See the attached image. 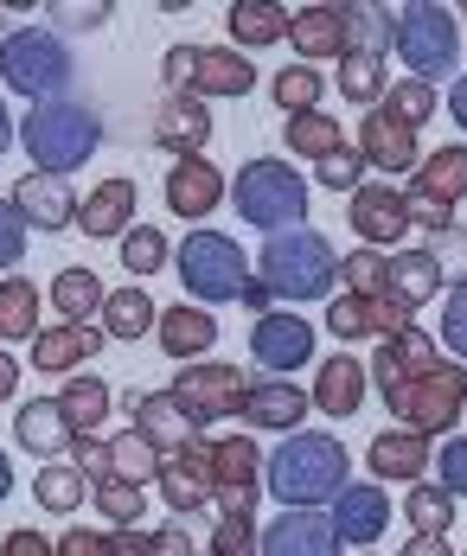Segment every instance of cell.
Here are the masks:
<instances>
[{
	"label": "cell",
	"instance_id": "obj_24",
	"mask_svg": "<svg viewBox=\"0 0 467 556\" xmlns=\"http://www.w3.org/2000/svg\"><path fill=\"white\" fill-rule=\"evenodd\" d=\"M154 141L174 148L179 161H192V154L212 141V110H205L199 97H167L161 115H154Z\"/></svg>",
	"mask_w": 467,
	"mask_h": 556
},
{
	"label": "cell",
	"instance_id": "obj_46",
	"mask_svg": "<svg viewBox=\"0 0 467 556\" xmlns=\"http://www.w3.org/2000/svg\"><path fill=\"white\" fill-rule=\"evenodd\" d=\"M384 115H397L404 128H422L429 115L442 110V97H436V84H416V77H404V84H391L384 90V103H378Z\"/></svg>",
	"mask_w": 467,
	"mask_h": 556
},
{
	"label": "cell",
	"instance_id": "obj_18",
	"mask_svg": "<svg viewBox=\"0 0 467 556\" xmlns=\"http://www.w3.org/2000/svg\"><path fill=\"white\" fill-rule=\"evenodd\" d=\"M263 556H340V538L320 505H289L263 525Z\"/></svg>",
	"mask_w": 467,
	"mask_h": 556
},
{
	"label": "cell",
	"instance_id": "obj_58",
	"mask_svg": "<svg viewBox=\"0 0 467 556\" xmlns=\"http://www.w3.org/2000/svg\"><path fill=\"white\" fill-rule=\"evenodd\" d=\"M0 556H59V544H46L39 531H7L0 538Z\"/></svg>",
	"mask_w": 467,
	"mask_h": 556
},
{
	"label": "cell",
	"instance_id": "obj_61",
	"mask_svg": "<svg viewBox=\"0 0 467 556\" xmlns=\"http://www.w3.org/2000/svg\"><path fill=\"white\" fill-rule=\"evenodd\" d=\"M13 384H20V358H13V352H0V403L13 396Z\"/></svg>",
	"mask_w": 467,
	"mask_h": 556
},
{
	"label": "cell",
	"instance_id": "obj_4",
	"mask_svg": "<svg viewBox=\"0 0 467 556\" xmlns=\"http://www.w3.org/2000/svg\"><path fill=\"white\" fill-rule=\"evenodd\" d=\"M269 493L282 505H327L340 486H346V447L333 435H301L294 429L289 442L269 454Z\"/></svg>",
	"mask_w": 467,
	"mask_h": 556
},
{
	"label": "cell",
	"instance_id": "obj_29",
	"mask_svg": "<svg viewBox=\"0 0 467 556\" xmlns=\"http://www.w3.org/2000/svg\"><path fill=\"white\" fill-rule=\"evenodd\" d=\"M429 454H436V447H429V435L384 429V435L371 442V454H365V460H371V473H378V480H404V486H416V480H422V467H429Z\"/></svg>",
	"mask_w": 467,
	"mask_h": 556
},
{
	"label": "cell",
	"instance_id": "obj_64",
	"mask_svg": "<svg viewBox=\"0 0 467 556\" xmlns=\"http://www.w3.org/2000/svg\"><path fill=\"white\" fill-rule=\"evenodd\" d=\"M7 493H13V460L0 454V505H7Z\"/></svg>",
	"mask_w": 467,
	"mask_h": 556
},
{
	"label": "cell",
	"instance_id": "obj_44",
	"mask_svg": "<svg viewBox=\"0 0 467 556\" xmlns=\"http://www.w3.org/2000/svg\"><path fill=\"white\" fill-rule=\"evenodd\" d=\"M346 52H358V58L391 52V13L384 7H346Z\"/></svg>",
	"mask_w": 467,
	"mask_h": 556
},
{
	"label": "cell",
	"instance_id": "obj_7",
	"mask_svg": "<svg viewBox=\"0 0 467 556\" xmlns=\"http://www.w3.org/2000/svg\"><path fill=\"white\" fill-rule=\"evenodd\" d=\"M161 77H167V90L174 97H250L256 90V64L231 46H174V52L161 58Z\"/></svg>",
	"mask_w": 467,
	"mask_h": 556
},
{
	"label": "cell",
	"instance_id": "obj_42",
	"mask_svg": "<svg viewBox=\"0 0 467 556\" xmlns=\"http://www.w3.org/2000/svg\"><path fill=\"white\" fill-rule=\"evenodd\" d=\"M384 58H358V52H346L340 58V97H352L358 110H378L384 103Z\"/></svg>",
	"mask_w": 467,
	"mask_h": 556
},
{
	"label": "cell",
	"instance_id": "obj_34",
	"mask_svg": "<svg viewBox=\"0 0 467 556\" xmlns=\"http://www.w3.org/2000/svg\"><path fill=\"white\" fill-rule=\"evenodd\" d=\"M231 39L237 46H289V13L276 0H237L231 7Z\"/></svg>",
	"mask_w": 467,
	"mask_h": 556
},
{
	"label": "cell",
	"instance_id": "obj_13",
	"mask_svg": "<svg viewBox=\"0 0 467 556\" xmlns=\"http://www.w3.org/2000/svg\"><path fill=\"white\" fill-rule=\"evenodd\" d=\"M416 327V307L397 301V294H340L333 307H327V333L333 339H397Z\"/></svg>",
	"mask_w": 467,
	"mask_h": 556
},
{
	"label": "cell",
	"instance_id": "obj_33",
	"mask_svg": "<svg viewBox=\"0 0 467 556\" xmlns=\"http://www.w3.org/2000/svg\"><path fill=\"white\" fill-rule=\"evenodd\" d=\"M154 301L141 294V288H116V294H103V314H97V327L103 339H148L154 333Z\"/></svg>",
	"mask_w": 467,
	"mask_h": 556
},
{
	"label": "cell",
	"instance_id": "obj_53",
	"mask_svg": "<svg viewBox=\"0 0 467 556\" xmlns=\"http://www.w3.org/2000/svg\"><path fill=\"white\" fill-rule=\"evenodd\" d=\"M429 243H436L429 256H436L442 281H449V269H455V276L467 281V230H462V224H449V230H442V237H429Z\"/></svg>",
	"mask_w": 467,
	"mask_h": 556
},
{
	"label": "cell",
	"instance_id": "obj_12",
	"mask_svg": "<svg viewBox=\"0 0 467 556\" xmlns=\"http://www.w3.org/2000/svg\"><path fill=\"white\" fill-rule=\"evenodd\" d=\"M205 473H212V500L218 511H256V486H263V454L250 435H225L205 447Z\"/></svg>",
	"mask_w": 467,
	"mask_h": 556
},
{
	"label": "cell",
	"instance_id": "obj_2",
	"mask_svg": "<svg viewBox=\"0 0 467 556\" xmlns=\"http://www.w3.org/2000/svg\"><path fill=\"white\" fill-rule=\"evenodd\" d=\"M20 148L39 161V173H71L84 167L97 148H103V115L77 97H52V103H33V115L20 122Z\"/></svg>",
	"mask_w": 467,
	"mask_h": 556
},
{
	"label": "cell",
	"instance_id": "obj_51",
	"mask_svg": "<svg viewBox=\"0 0 467 556\" xmlns=\"http://www.w3.org/2000/svg\"><path fill=\"white\" fill-rule=\"evenodd\" d=\"M320 186H340V192H358V173H365V154L358 148H333L327 161H314Z\"/></svg>",
	"mask_w": 467,
	"mask_h": 556
},
{
	"label": "cell",
	"instance_id": "obj_14",
	"mask_svg": "<svg viewBox=\"0 0 467 556\" xmlns=\"http://www.w3.org/2000/svg\"><path fill=\"white\" fill-rule=\"evenodd\" d=\"M250 352H256L263 378H289L301 365H314V327L301 314H263L250 327Z\"/></svg>",
	"mask_w": 467,
	"mask_h": 556
},
{
	"label": "cell",
	"instance_id": "obj_1",
	"mask_svg": "<svg viewBox=\"0 0 467 556\" xmlns=\"http://www.w3.org/2000/svg\"><path fill=\"white\" fill-rule=\"evenodd\" d=\"M371 384L384 396V409L397 416V429H409V435H449L467 409V365L436 352V339L422 327H409L397 339H378Z\"/></svg>",
	"mask_w": 467,
	"mask_h": 556
},
{
	"label": "cell",
	"instance_id": "obj_19",
	"mask_svg": "<svg viewBox=\"0 0 467 556\" xmlns=\"http://www.w3.org/2000/svg\"><path fill=\"white\" fill-rule=\"evenodd\" d=\"M13 212L26 218V230H71L77 224V192H71V179H59V173H26L20 186H13Z\"/></svg>",
	"mask_w": 467,
	"mask_h": 556
},
{
	"label": "cell",
	"instance_id": "obj_11",
	"mask_svg": "<svg viewBox=\"0 0 467 556\" xmlns=\"http://www.w3.org/2000/svg\"><path fill=\"white\" fill-rule=\"evenodd\" d=\"M250 390H256V384H250L237 365H218V358H205V365H186V371L174 378V390H167V396H174L179 409H186V416L205 429V422H218V416H243Z\"/></svg>",
	"mask_w": 467,
	"mask_h": 556
},
{
	"label": "cell",
	"instance_id": "obj_23",
	"mask_svg": "<svg viewBox=\"0 0 467 556\" xmlns=\"http://www.w3.org/2000/svg\"><path fill=\"white\" fill-rule=\"evenodd\" d=\"M154 327H161V352H167V358H179V365H199V352H212V345H218V320H212L199 301H179V307H167Z\"/></svg>",
	"mask_w": 467,
	"mask_h": 556
},
{
	"label": "cell",
	"instance_id": "obj_62",
	"mask_svg": "<svg viewBox=\"0 0 467 556\" xmlns=\"http://www.w3.org/2000/svg\"><path fill=\"white\" fill-rule=\"evenodd\" d=\"M449 115L467 128V77H455V90H449Z\"/></svg>",
	"mask_w": 467,
	"mask_h": 556
},
{
	"label": "cell",
	"instance_id": "obj_57",
	"mask_svg": "<svg viewBox=\"0 0 467 556\" xmlns=\"http://www.w3.org/2000/svg\"><path fill=\"white\" fill-rule=\"evenodd\" d=\"M59 556H116V544H110V531H64Z\"/></svg>",
	"mask_w": 467,
	"mask_h": 556
},
{
	"label": "cell",
	"instance_id": "obj_59",
	"mask_svg": "<svg viewBox=\"0 0 467 556\" xmlns=\"http://www.w3.org/2000/svg\"><path fill=\"white\" fill-rule=\"evenodd\" d=\"M237 301H243V307H250V314H256V320H263V314H269V301H276V294H269V288H263V281L250 276V281H243V294H237Z\"/></svg>",
	"mask_w": 467,
	"mask_h": 556
},
{
	"label": "cell",
	"instance_id": "obj_52",
	"mask_svg": "<svg viewBox=\"0 0 467 556\" xmlns=\"http://www.w3.org/2000/svg\"><path fill=\"white\" fill-rule=\"evenodd\" d=\"M442 339H449V352L467 365V281H455V294L442 301Z\"/></svg>",
	"mask_w": 467,
	"mask_h": 556
},
{
	"label": "cell",
	"instance_id": "obj_5",
	"mask_svg": "<svg viewBox=\"0 0 467 556\" xmlns=\"http://www.w3.org/2000/svg\"><path fill=\"white\" fill-rule=\"evenodd\" d=\"M231 205L263 237H282V230H301V218H307V179L282 161H250L231 179Z\"/></svg>",
	"mask_w": 467,
	"mask_h": 556
},
{
	"label": "cell",
	"instance_id": "obj_26",
	"mask_svg": "<svg viewBox=\"0 0 467 556\" xmlns=\"http://www.w3.org/2000/svg\"><path fill=\"white\" fill-rule=\"evenodd\" d=\"M97 352H103V327H97V320H90V327L59 320V327H46V333L33 339V365L52 371V378H59V371H77V365L97 358Z\"/></svg>",
	"mask_w": 467,
	"mask_h": 556
},
{
	"label": "cell",
	"instance_id": "obj_10",
	"mask_svg": "<svg viewBox=\"0 0 467 556\" xmlns=\"http://www.w3.org/2000/svg\"><path fill=\"white\" fill-rule=\"evenodd\" d=\"M404 199H409V224L442 237L455 224V205L467 199V148H436L429 161H416V186Z\"/></svg>",
	"mask_w": 467,
	"mask_h": 556
},
{
	"label": "cell",
	"instance_id": "obj_43",
	"mask_svg": "<svg viewBox=\"0 0 467 556\" xmlns=\"http://www.w3.org/2000/svg\"><path fill=\"white\" fill-rule=\"evenodd\" d=\"M269 97H276L289 115H307V110H320L327 84H320V71H314V64H289V71H276V77H269Z\"/></svg>",
	"mask_w": 467,
	"mask_h": 556
},
{
	"label": "cell",
	"instance_id": "obj_28",
	"mask_svg": "<svg viewBox=\"0 0 467 556\" xmlns=\"http://www.w3.org/2000/svg\"><path fill=\"white\" fill-rule=\"evenodd\" d=\"M161 500L174 511H205L212 505V473H205V442L192 454H167L161 460Z\"/></svg>",
	"mask_w": 467,
	"mask_h": 556
},
{
	"label": "cell",
	"instance_id": "obj_9",
	"mask_svg": "<svg viewBox=\"0 0 467 556\" xmlns=\"http://www.w3.org/2000/svg\"><path fill=\"white\" fill-rule=\"evenodd\" d=\"M174 263H179V281H186L192 301H237L243 281H250L243 250H237L225 230H192V237L174 250Z\"/></svg>",
	"mask_w": 467,
	"mask_h": 556
},
{
	"label": "cell",
	"instance_id": "obj_16",
	"mask_svg": "<svg viewBox=\"0 0 467 556\" xmlns=\"http://www.w3.org/2000/svg\"><path fill=\"white\" fill-rule=\"evenodd\" d=\"M128 416H135V435H148V442L161 447V460L199 447V422L179 409L167 390H128Z\"/></svg>",
	"mask_w": 467,
	"mask_h": 556
},
{
	"label": "cell",
	"instance_id": "obj_25",
	"mask_svg": "<svg viewBox=\"0 0 467 556\" xmlns=\"http://www.w3.org/2000/svg\"><path fill=\"white\" fill-rule=\"evenodd\" d=\"M135 218V179H103L97 192L77 199V230L84 237H128Z\"/></svg>",
	"mask_w": 467,
	"mask_h": 556
},
{
	"label": "cell",
	"instance_id": "obj_40",
	"mask_svg": "<svg viewBox=\"0 0 467 556\" xmlns=\"http://www.w3.org/2000/svg\"><path fill=\"white\" fill-rule=\"evenodd\" d=\"M0 333L7 339H39V288L26 276L0 281Z\"/></svg>",
	"mask_w": 467,
	"mask_h": 556
},
{
	"label": "cell",
	"instance_id": "obj_6",
	"mask_svg": "<svg viewBox=\"0 0 467 556\" xmlns=\"http://www.w3.org/2000/svg\"><path fill=\"white\" fill-rule=\"evenodd\" d=\"M391 52L409 58V77H416V84L449 77V71H455V58H462L455 13H449V7H436V0L397 7V13H391Z\"/></svg>",
	"mask_w": 467,
	"mask_h": 556
},
{
	"label": "cell",
	"instance_id": "obj_27",
	"mask_svg": "<svg viewBox=\"0 0 467 556\" xmlns=\"http://www.w3.org/2000/svg\"><path fill=\"white\" fill-rule=\"evenodd\" d=\"M307 403L327 409V416H352V409L365 403V365H358L352 352L320 358V371H314V396H307Z\"/></svg>",
	"mask_w": 467,
	"mask_h": 556
},
{
	"label": "cell",
	"instance_id": "obj_55",
	"mask_svg": "<svg viewBox=\"0 0 467 556\" xmlns=\"http://www.w3.org/2000/svg\"><path fill=\"white\" fill-rule=\"evenodd\" d=\"M71 467H77L84 480H103V473H110V442H97V435H77V442H71Z\"/></svg>",
	"mask_w": 467,
	"mask_h": 556
},
{
	"label": "cell",
	"instance_id": "obj_56",
	"mask_svg": "<svg viewBox=\"0 0 467 556\" xmlns=\"http://www.w3.org/2000/svg\"><path fill=\"white\" fill-rule=\"evenodd\" d=\"M141 556H199V544H192V538H186L179 525H161V531H148Z\"/></svg>",
	"mask_w": 467,
	"mask_h": 556
},
{
	"label": "cell",
	"instance_id": "obj_47",
	"mask_svg": "<svg viewBox=\"0 0 467 556\" xmlns=\"http://www.w3.org/2000/svg\"><path fill=\"white\" fill-rule=\"evenodd\" d=\"M340 281H346V294H391V256L384 250H352L346 263H340Z\"/></svg>",
	"mask_w": 467,
	"mask_h": 556
},
{
	"label": "cell",
	"instance_id": "obj_54",
	"mask_svg": "<svg viewBox=\"0 0 467 556\" xmlns=\"http://www.w3.org/2000/svg\"><path fill=\"white\" fill-rule=\"evenodd\" d=\"M26 256V218L13 212V199H0V269H20Z\"/></svg>",
	"mask_w": 467,
	"mask_h": 556
},
{
	"label": "cell",
	"instance_id": "obj_3",
	"mask_svg": "<svg viewBox=\"0 0 467 556\" xmlns=\"http://www.w3.org/2000/svg\"><path fill=\"white\" fill-rule=\"evenodd\" d=\"M256 281L276 294V301H327L333 281H340V256L320 230H282L263 243V269Z\"/></svg>",
	"mask_w": 467,
	"mask_h": 556
},
{
	"label": "cell",
	"instance_id": "obj_35",
	"mask_svg": "<svg viewBox=\"0 0 467 556\" xmlns=\"http://www.w3.org/2000/svg\"><path fill=\"white\" fill-rule=\"evenodd\" d=\"M391 294L409 301V307L436 301V294H442V269H436V256H429V250H397V256H391Z\"/></svg>",
	"mask_w": 467,
	"mask_h": 556
},
{
	"label": "cell",
	"instance_id": "obj_8",
	"mask_svg": "<svg viewBox=\"0 0 467 556\" xmlns=\"http://www.w3.org/2000/svg\"><path fill=\"white\" fill-rule=\"evenodd\" d=\"M0 71H7V90L52 103L64 84H71V46H64L59 33H46V26L7 33V46H0Z\"/></svg>",
	"mask_w": 467,
	"mask_h": 556
},
{
	"label": "cell",
	"instance_id": "obj_50",
	"mask_svg": "<svg viewBox=\"0 0 467 556\" xmlns=\"http://www.w3.org/2000/svg\"><path fill=\"white\" fill-rule=\"evenodd\" d=\"M429 460H436V473H442V493L467 500V435H449V442L436 447Z\"/></svg>",
	"mask_w": 467,
	"mask_h": 556
},
{
	"label": "cell",
	"instance_id": "obj_17",
	"mask_svg": "<svg viewBox=\"0 0 467 556\" xmlns=\"http://www.w3.org/2000/svg\"><path fill=\"white\" fill-rule=\"evenodd\" d=\"M391 511H397V505L384 500L378 486H365V480H346V486L333 493V511H327V525H333V538H340V544H358V551H371V544L384 538Z\"/></svg>",
	"mask_w": 467,
	"mask_h": 556
},
{
	"label": "cell",
	"instance_id": "obj_22",
	"mask_svg": "<svg viewBox=\"0 0 467 556\" xmlns=\"http://www.w3.org/2000/svg\"><path fill=\"white\" fill-rule=\"evenodd\" d=\"M358 154L384 173H416V128H404L397 115L365 110V128H358Z\"/></svg>",
	"mask_w": 467,
	"mask_h": 556
},
{
	"label": "cell",
	"instance_id": "obj_49",
	"mask_svg": "<svg viewBox=\"0 0 467 556\" xmlns=\"http://www.w3.org/2000/svg\"><path fill=\"white\" fill-rule=\"evenodd\" d=\"M90 505L110 518V531H128V525L141 518V486H122V480H110V473H103V480L90 486Z\"/></svg>",
	"mask_w": 467,
	"mask_h": 556
},
{
	"label": "cell",
	"instance_id": "obj_41",
	"mask_svg": "<svg viewBox=\"0 0 467 556\" xmlns=\"http://www.w3.org/2000/svg\"><path fill=\"white\" fill-rule=\"evenodd\" d=\"M409 518V531H422V538H449V525H455V493H442V486H409V500L397 505Z\"/></svg>",
	"mask_w": 467,
	"mask_h": 556
},
{
	"label": "cell",
	"instance_id": "obj_30",
	"mask_svg": "<svg viewBox=\"0 0 467 556\" xmlns=\"http://www.w3.org/2000/svg\"><path fill=\"white\" fill-rule=\"evenodd\" d=\"M243 416H250L256 429H276V435H294V429H301V416H307V390H294L289 378H263V384L250 390Z\"/></svg>",
	"mask_w": 467,
	"mask_h": 556
},
{
	"label": "cell",
	"instance_id": "obj_39",
	"mask_svg": "<svg viewBox=\"0 0 467 556\" xmlns=\"http://www.w3.org/2000/svg\"><path fill=\"white\" fill-rule=\"evenodd\" d=\"M33 500L46 505V511H84L90 480H84L71 460H46V467H39V480H33Z\"/></svg>",
	"mask_w": 467,
	"mask_h": 556
},
{
	"label": "cell",
	"instance_id": "obj_37",
	"mask_svg": "<svg viewBox=\"0 0 467 556\" xmlns=\"http://www.w3.org/2000/svg\"><path fill=\"white\" fill-rule=\"evenodd\" d=\"M110 480H122V486H148V480H161V447L148 442V435H116L110 442Z\"/></svg>",
	"mask_w": 467,
	"mask_h": 556
},
{
	"label": "cell",
	"instance_id": "obj_45",
	"mask_svg": "<svg viewBox=\"0 0 467 556\" xmlns=\"http://www.w3.org/2000/svg\"><path fill=\"white\" fill-rule=\"evenodd\" d=\"M167 256H174V243H167L154 224H128V237H122V269H128V276H161Z\"/></svg>",
	"mask_w": 467,
	"mask_h": 556
},
{
	"label": "cell",
	"instance_id": "obj_15",
	"mask_svg": "<svg viewBox=\"0 0 467 556\" xmlns=\"http://www.w3.org/2000/svg\"><path fill=\"white\" fill-rule=\"evenodd\" d=\"M346 224L358 230V243L391 250V243L409 237V199L397 192V186H358V192L346 199Z\"/></svg>",
	"mask_w": 467,
	"mask_h": 556
},
{
	"label": "cell",
	"instance_id": "obj_48",
	"mask_svg": "<svg viewBox=\"0 0 467 556\" xmlns=\"http://www.w3.org/2000/svg\"><path fill=\"white\" fill-rule=\"evenodd\" d=\"M212 556H263V531H256V511H218V531H212Z\"/></svg>",
	"mask_w": 467,
	"mask_h": 556
},
{
	"label": "cell",
	"instance_id": "obj_31",
	"mask_svg": "<svg viewBox=\"0 0 467 556\" xmlns=\"http://www.w3.org/2000/svg\"><path fill=\"white\" fill-rule=\"evenodd\" d=\"M13 435H20V447L26 454H71V422H64V409H59V396H39V403H26L20 416H13Z\"/></svg>",
	"mask_w": 467,
	"mask_h": 556
},
{
	"label": "cell",
	"instance_id": "obj_21",
	"mask_svg": "<svg viewBox=\"0 0 467 556\" xmlns=\"http://www.w3.org/2000/svg\"><path fill=\"white\" fill-rule=\"evenodd\" d=\"M289 46L301 52V64L346 58V7L320 0V7H301V13H289Z\"/></svg>",
	"mask_w": 467,
	"mask_h": 556
},
{
	"label": "cell",
	"instance_id": "obj_36",
	"mask_svg": "<svg viewBox=\"0 0 467 556\" xmlns=\"http://www.w3.org/2000/svg\"><path fill=\"white\" fill-rule=\"evenodd\" d=\"M59 409H64V422H71V435H97L103 416H110V384L103 378H71L59 390Z\"/></svg>",
	"mask_w": 467,
	"mask_h": 556
},
{
	"label": "cell",
	"instance_id": "obj_32",
	"mask_svg": "<svg viewBox=\"0 0 467 556\" xmlns=\"http://www.w3.org/2000/svg\"><path fill=\"white\" fill-rule=\"evenodd\" d=\"M52 307H59V320H71V327H90L103 314V281H97V269H59L52 276Z\"/></svg>",
	"mask_w": 467,
	"mask_h": 556
},
{
	"label": "cell",
	"instance_id": "obj_63",
	"mask_svg": "<svg viewBox=\"0 0 467 556\" xmlns=\"http://www.w3.org/2000/svg\"><path fill=\"white\" fill-rule=\"evenodd\" d=\"M13 141H20V128H13V115H7V103H0V154H7Z\"/></svg>",
	"mask_w": 467,
	"mask_h": 556
},
{
	"label": "cell",
	"instance_id": "obj_20",
	"mask_svg": "<svg viewBox=\"0 0 467 556\" xmlns=\"http://www.w3.org/2000/svg\"><path fill=\"white\" fill-rule=\"evenodd\" d=\"M225 199H231V179L212 167L205 154L174 161V173H167V205H174L179 218H212Z\"/></svg>",
	"mask_w": 467,
	"mask_h": 556
},
{
	"label": "cell",
	"instance_id": "obj_60",
	"mask_svg": "<svg viewBox=\"0 0 467 556\" xmlns=\"http://www.w3.org/2000/svg\"><path fill=\"white\" fill-rule=\"evenodd\" d=\"M404 556H455V551H449V538H422V531H409Z\"/></svg>",
	"mask_w": 467,
	"mask_h": 556
},
{
	"label": "cell",
	"instance_id": "obj_38",
	"mask_svg": "<svg viewBox=\"0 0 467 556\" xmlns=\"http://www.w3.org/2000/svg\"><path fill=\"white\" fill-rule=\"evenodd\" d=\"M282 141H289L301 161H327L333 148H346V135H340V122L327 110H307V115H289V128H282Z\"/></svg>",
	"mask_w": 467,
	"mask_h": 556
}]
</instances>
